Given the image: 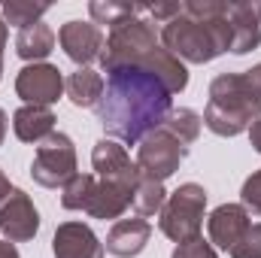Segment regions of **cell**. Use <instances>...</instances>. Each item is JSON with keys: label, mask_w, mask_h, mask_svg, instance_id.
I'll return each instance as SVG.
<instances>
[{"label": "cell", "mask_w": 261, "mask_h": 258, "mask_svg": "<svg viewBox=\"0 0 261 258\" xmlns=\"http://www.w3.org/2000/svg\"><path fill=\"white\" fill-rule=\"evenodd\" d=\"M94 110L110 140L137 146L146 134L164 125L173 110V94L146 67H116L107 73L103 97Z\"/></svg>", "instance_id": "cell-1"}, {"label": "cell", "mask_w": 261, "mask_h": 258, "mask_svg": "<svg viewBox=\"0 0 261 258\" xmlns=\"http://www.w3.org/2000/svg\"><path fill=\"white\" fill-rule=\"evenodd\" d=\"M231 3L192 0L182 3V15L161 28V43L170 55L189 64H206L231 52Z\"/></svg>", "instance_id": "cell-2"}, {"label": "cell", "mask_w": 261, "mask_h": 258, "mask_svg": "<svg viewBox=\"0 0 261 258\" xmlns=\"http://www.w3.org/2000/svg\"><path fill=\"white\" fill-rule=\"evenodd\" d=\"M261 119V64L243 73H219L210 82L203 125L216 137H237Z\"/></svg>", "instance_id": "cell-3"}, {"label": "cell", "mask_w": 261, "mask_h": 258, "mask_svg": "<svg viewBox=\"0 0 261 258\" xmlns=\"http://www.w3.org/2000/svg\"><path fill=\"white\" fill-rule=\"evenodd\" d=\"M137 186L125 183H110L94 173H76L61 192V207L64 210H82L94 219H122L130 210Z\"/></svg>", "instance_id": "cell-4"}, {"label": "cell", "mask_w": 261, "mask_h": 258, "mask_svg": "<svg viewBox=\"0 0 261 258\" xmlns=\"http://www.w3.org/2000/svg\"><path fill=\"white\" fill-rule=\"evenodd\" d=\"M203 210H206V189L197 186V183L179 186L173 194H167V200H164V207L158 213L161 216L158 225H161L164 237H170L176 246L200 237Z\"/></svg>", "instance_id": "cell-5"}, {"label": "cell", "mask_w": 261, "mask_h": 258, "mask_svg": "<svg viewBox=\"0 0 261 258\" xmlns=\"http://www.w3.org/2000/svg\"><path fill=\"white\" fill-rule=\"evenodd\" d=\"M158 46V34L152 28V21L146 18H128L119 21L116 28H110L107 34V46L100 55V67L110 73L116 67H130V64H143V58Z\"/></svg>", "instance_id": "cell-6"}, {"label": "cell", "mask_w": 261, "mask_h": 258, "mask_svg": "<svg viewBox=\"0 0 261 258\" xmlns=\"http://www.w3.org/2000/svg\"><path fill=\"white\" fill-rule=\"evenodd\" d=\"M189 149H192L189 143H182L176 134H170V131L161 125L158 131L146 134L137 143V167H140V176L155 179V183H164L189 158Z\"/></svg>", "instance_id": "cell-7"}, {"label": "cell", "mask_w": 261, "mask_h": 258, "mask_svg": "<svg viewBox=\"0 0 261 258\" xmlns=\"http://www.w3.org/2000/svg\"><path fill=\"white\" fill-rule=\"evenodd\" d=\"M31 176L43 189H58V186L64 189L76 176V146L67 134L55 131L37 146V155L31 161Z\"/></svg>", "instance_id": "cell-8"}, {"label": "cell", "mask_w": 261, "mask_h": 258, "mask_svg": "<svg viewBox=\"0 0 261 258\" xmlns=\"http://www.w3.org/2000/svg\"><path fill=\"white\" fill-rule=\"evenodd\" d=\"M64 91V76L55 64H28L18 70L15 76V94L24 104H37V107H52Z\"/></svg>", "instance_id": "cell-9"}, {"label": "cell", "mask_w": 261, "mask_h": 258, "mask_svg": "<svg viewBox=\"0 0 261 258\" xmlns=\"http://www.w3.org/2000/svg\"><path fill=\"white\" fill-rule=\"evenodd\" d=\"M37 231H40V213L31 194L12 189V194L0 203V234L9 243H24V240H34Z\"/></svg>", "instance_id": "cell-10"}, {"label": "cell", "mask_w": 261, "mask_h": 258, "mask_svg": "<svg viewBox=\"0 0 261 258\" xmlns=\"http://www.w3.org/2000/svg\"><path fill=\"white\" fill-rule=\"evenodd\" d=\"M58 43H61V49H64V55L70 61H76L79 67H88L91 61H100L103 46H107V37H103V31L94 21L73 18V21L61 24Z\"/></svg>", "instance_id": "cell-11"}, {"label": "cell", "mask_w": 261, "mask_h": 258, "mask_svg": "<svg viewBox=\"0 0 261 258\" xmlns=\"http://www.w3.org/2000/svg\"><path fill=\"white\" fill-rule=\"evenodd\" d=\"M91 164H94V176L110 179V183H125V186H140V167L137 161H130L128 149L119 140H97L91 149Z\"/></svg>", "instance_id": "cell-12"}, {"label": "cell", "mask_w": 261, "mask_h": 258, "mask_svg": "<svg viewBox=\"0 0 261 258\" xmlns=\"http://www.w3.org/2000/svg\"><path fill=\"white\" fill-rule=\"evenodd\" d=\"M249 225H252V219H249V210L243 203H222L206 219L210 243L219 246V249H225V252H231L240 243V237L249 231Z\"/></svg>", "instance_id": "cell-13"}, {"label": "cell", "mask_w": 261, "mask_h": 258, "mask_svg": "<svg viewBox=\"0 0 261 258\" xmlns=\"http://www.w3.org/2000/svg\"><path fill=\"white\" fill-rule=\"evenodd\" d=\"M55 258H103V243L85 222H64L52 237Z\"/></svg>", "instance_id": "cell-14"}, {"label": "cell", "mask_w": 261, "mask_h": 258, "mask_svg": "<svg viewBox=\"0 0 261 258\" xmlns=\"http://www.w3.org/2000/svg\"><path fill=\"white\" fill-rule=\"evenodd\" d=\"M231 52L246 55L261 43V0L231 3Z\"/></svg>", "instance_id": "cell-15"}, {"label": "cell", "mask_w": 261, "mask_h": 258, "mask_svg": "<svg viewBox=\"0 0 261 258\" xmlns=\"http://www.w3.org/2000/svg\"><path fill=\"white\" fill-rule=\"evenodd\" d=\"M149 237H152V225H149L146 219H140V216H134V219H119V222L110 228L103 249L116 258H134L146 249Z\"/></svg>", "instance_id": "cell-16"}, {"label": "cell", "mask_w": 261, "mask_h": 258, "mask_svg": "<svg viewBox=\"0 0 261 258\" xmlns=\"http://www.w3.org/2000/svg\"><path fill=\"white\" fill-rule=\"evenodd\" d=\"M12 131L21 143H34L40 146L46 137L55 134V113L52 107H37V104H24L15 110L12 116Z\"/></svg>", "instance_id": "cell-17"}, {"label": "cell", "mask_w": 261, "mask_h": 258, "mask_svg": "<svg viewBox=\"0 0 261 258\" xmlns=\"http://www.w3.org/2000/svg\"><path fill=\"white\" fill-rule=\"evenodd\" d=\"M134 67H146L149 73H155V76L167 85L170 94H179V91H186V85H189V70H186V64H182L176 55H170L164 46H155V49L143 58V64H134Z\"/></svg>", "instance_id": "cell-18"}, {"label": "cell", "mask_w": 261, "mask_h": 258, "mask_svg": "<svg viewBox=\"0 0 261 258\" xmlns=\"http://www.w3.org/2000/svg\"><path fill=\"white\" fill-rule=\"evenodd\" d=\"M103 82H107V79H103L97 70L79 67V70H73L64 79V91H67V97H70L73 107L85 110V107H97V104H100V97H103Z\"/></svg>", "instance_id": "cell-19"}, {"label": "cell", "mask_w": 261, "mask_h": 258, "mask_svg": "<svg viewBox=\"0 0 261 258\" xmlns=\"http://www.w3.org/2000/svg\"><path fill=\"white\" fill-rule=\"evenodd\" d=\"M55 40H58V37H55V31H52L49 24L37 21V24H31V28L18 31V37H15V55H18L21 61L43 64V58H49V55H52Z\"/></svg>", "instance_id": "cell-20"}, {"label": "cell", "mask_w": 261, "mask_h": 258, "mask_svg": "<svg viewBox=\"0 0 261 258\" xmlns=\"http://www.w3.org/2000/svg\"><path fill=\"white\" fill-rule=\"evenodd\" d=\"M88 12H91V21L100 28H116L119 21H128V18H137L146 12L143 3H116V0H91L88 3Z\"/></svg>", "instance_id": "cell-21"}, {"label": "cell", "mask_w": 261, "mask_h": 258, "mask_svg": "<svg viewBox=\"0 0 261 258\" xmlns=\"http://www.w3.org/2000/svg\"><path fill=\"white\" fill-rule=\"evenodd\" d=\"M49 9H52V3H37V0H6V3L0 6V15H3L6 24L24 31V28L37 24Z\"/></svg>", "instance_id": "cell-22"}, {"label": "cell", "mask_w": 261, "mask_h": 258, "mask_svg": "<svg viewBox=\"0 0 261 258\" xmlns=\"http://www.w3.org/2000/svg\"><path fill=\"white\" fill-rule=\"evenodd\" d=\"M164 200H167L164 183H155V179H146V176H143V179H140V186H137V192H134L130 210H134L140 219H149V216L161 213Z\"/></svg>", "instance_id": "cell-23"}, {"label": "cell", "mask_w": 261, "mask_h": 258, "mask_svg": "<svg viewBox=\"0 0 261 258\" xmlns=\"http://www.w3.org/2000/svg\"><path fill=\"white\" fill-rule=\"evenodd\" d=\"M164 128L170 131V134H176L182 143H195L200 128H203V116H197L195 110H189V107H173L170 110V116L164 119Z\"/></svg>", "instance_id": "cell-24"}, {"label": "cell", "mask_w": 261, "mask_h": 258, "mask_svg": "<svg viewBox=\"0 0 261 258\" xmlns=\"http://www.w3.org/2000/svg\"><path fill=\"white\" fill-rule=\"evenodd\" d=\"M228 255L231 258H261V222L249 225V231L240 237V243Z\"/></svg>", "instance_id": "cell-25"}, {"label": "cell", "mask_w": 261, "mask_h": 258, "mask_svg": "<svg viewBox=\"0 0 261 258\" xmlns=\"http://www.w3.org/2000/svg\"><path fill=\"white\" fill-rule=\"evenodd\" d=\"M170 258H219V255H216V249H213L210 240L195 237V240H189V243H179Z\"/></svg>", "instance_id": "cell-26"}, {"label": "cell", "mask_w": 261, "mask_h": 258, "mask_svg": "<svg viewBox=\"0 0 261 258\" xmlns=\"http://www.w3.org/2000/svg\"><path fill=\"white\" fill-rule=\"evenodd\" d=\"M240 200H243V207H246V210H252L255 216H261V170H255V173L243 183Z\"/></svg>", "instance_id": "cell-27"}, {"label": "cell", "mask_w": 261, "mask_h": 258, "mask_svg": "<svg viewBox=\"0 0 261 258\" xmlns=\"http://www.w3.org/2000/svg\"><path fill=\"white\" fill-rule=\"evenodd\" d=\"M146 12H149L158 24H167V21H173L176 15H182V3H155V6H146Z\"/></svg>", "instance_id": "cell-28"}, {"label": "cell", "mask_w": 261, "mask_h": 258, "mask_svg": "<svg viewBox=\"0 0 261 258\" xmlns=\"http://www.w3.org/2000/svg\"><path fill=\"white\" fill-rule=\"evenodd\" d=\"M249 140H252V149L261 155V119L252 125V128H249Z\"/></svg>", "instance_id": "cell-29"}, {"label": "cell", "mask_w": 261, "mask_h": 258, "mask_svg": "<svg viewBox=\"0 0 261 258\" xmlns=\"http://www.w3.org/2000/svg\"><path fill=\"white\" fill-rule=\"evenodd\" d=\"M0 258H18L15 243H9V240H3V237H0Z\"/></svg>", "instance_id": "cell-30"}, {"label": "cell", "mask_w": 261, "mask_h": 258, "mask_svg": "<svg viewBox=\"0 0 261 258\" xmlns=\"http://www.w3.org/2000/svg\"><path fill=\"white\" fill-rule=\"evenodd\" d=\"M9 194H12V186H9V176H6V173L0 170V203H3V200H6Z\"/></svg>", "instance_id": "cell-31"}, {"label": "cell", "mask_w": 261, "mask_h": 258, "mask_svg": "<svg viewBox=\"0 0 261 258\" xmlns=\"http://www.w3.org/2000/svg\"><path fill=\"white\" fill-rule=\"evenodd\" d=\"M6 122H9V119H6V113L0 110V146H3V140H6V128H9Z\"/></svg>", "instance_id": "cell-32"}, {"label": "cell", "mask_w": 261, "mask_h": 258, "mask_svg": "<svg viewBox=\"0 0 261 258\" xmlns=\"http://www.w3.org/2000/svg\"><path fill=\"white\" fill-rule=\"evenodd\" d=\"M0 79H3V55H0Z\"/></svg>", "instance_id": "cell-33"}]
</instances>
